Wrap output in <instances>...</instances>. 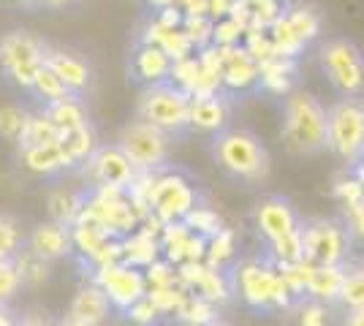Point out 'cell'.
<instances>
[{
	"mask_svg": "<svg viewBox=\"0 0 364 326\" xmlns=\"http://www.w3.org/2000/svg\"><path fill=\"white\" fill-rule=\"evenodd\" d=\"M213 158L218 169L237 183L256 185L269 177L272 158L253 131L245 128H223L213 136Z\"/></svg>",
	"mask_w": 364,
	"mask_h": 326,
	"instance_id": "6da1fadb",
	"label": "cell"
},
{
	"mask_svg": "<svg viewBox=\"0 0 364 326\" xmlns=\"http://www.w3.org/2000/svg\"><path fill=\"white\" fill-rule=\"evenodd\" d=\"M253 223L274 264H294L304 259L302 217L286 196H264L253 207Z\"/></svg>",
	"mask_w": 364,
	"mask_h": 326,
	"instance_id": "7a4b0ae2",
	"label": "cell"
},
{
	"mask_svg": "<svg viewBox=\"0 0 364 326\" xmlns=\"http://www.w3.org/2000/svg\"><path fill=\"white\" fill-rule=\"evenodd\" d=\"M234 294L245 299L258 313L291 310L299 299L291 294L289 283L272 259H247L231 266Z\"/></svg>",
	"mask_w": 364,
	"mask_h": 326,
	"instance_id": "3957f363",
	"label": "cell"
},
{
	"mask_svg": "<svg viewBox=\"0 0 364 326\" xmlns=\"http://www.w3.org/2000/svg\"><path fill=\"white\" fill-rule=\"evenodd\" d=\"M283 141L296 156L326 150V109L310 93H291L283 109Z\"/></svg>",
	"mask_w": 364,
	"mask_h": 326,
	"instance_id": "277c9868",
	"label": "cell"
},
{
	"mask_svg": "<svg viewBox=\"0 0 364 326\" xmlns=\"http://www.w3.org/2000/svg\"><path fill=\"white\" fill-rule=\"evenodd\" d=\"M139 117L166 131L171 139L182 136L191 131V95L174 82L152 85L139 98Z\"/></svg>",
	"mask_w": 364,
	"mask_h": 326,
	"instance_id": "5b68a950",
	"label": "cell"
},
{
	"mask_svg": "<svg viewBox=\"0 0 364 326\" xmlns=\"http://www.w3.org/2000/svg\"><path fill=\"white\" fill-rule=\"evenodd\" d=\"M326 150L348 166L364 158V104L359 98H343L326 112Z\"/></svg>",
	"mask_w": 364,
	"mask_h": 326,
	"instance_id": "8992f818",
	"label": "cell"
},
{
	"mask_svg": "<svg viewBox=\"0 0 364 326\" xmlns=\"http://www.w3.org/2000/svg\"><path fill=\"white\" fill-rule=\"evenodd\" d=\"M350 242H353V234L346 220H337V217L302 220V253L310 264H348Z\"/></svg>",
	"mask_w": 364,
	"mask_h": 326,
	"instance_id": "52a82bcc",
	"label": "cell"
},
{
	"mask_svg": "<svg viewBox=\"0 0 364 326\" xmlns=\"http://www.w3.org/2000/svg\"><path fill=\"white\" fill-rule=\"evenodd\" d=\"M117 147L128 156L136 171H161L171 153V136L147 120L136 117L120 131Z\"/></svg>",
	"mask_w": 364,
	"mask_h": 326,
	"instance_id": "ba28073f",
	"label": "cell"
},
{
	"mask_svg": "<svg viewBox=\"0 0 364 326\" xmlns=\"http://www.w3.org/2000/svg\"><path fill=\"white\" fill-rule=\"evenodd\" d=\"M321 68L340 95L356 98L364 90V58L359 47L346 38H334L321 47Z\"/></svg>",
	"mask_w": 364,
	"mask_h": 326,
	"instance_id": "9c48e42d",
	"label": "cell"
},
{
	"mask_svg": "<svg viewBox=\"0 0 364 326\" xmlns=\"http://www.w3.org/2000/svg\"><path fill=\"white\" fill-rule=\"evenodd\" d=\"M147 202H150V215L155 220L174 223V220H182L198 204V190L177 171H166V174L158 171Z\"/></svg>",
	"mask_w": 364,
	"mask_h": 326,
	"instance_id": "30bf717a",
	"label": "cell"
},
{
	"mask_svg": "<svg viewBox=\"0 0 364 326\" xmlns=\"http://www.w3.org/2000/svg\"><path fill=\"white\" fill-rule=\"evenodd\" d=\"M90 280L95 286H101V291L112 302V308L120 313H125L134 302H139L141 296H147V291H150L144 269L125 264V261H112V264L95 266Z\"/></svg>",
	"mask_w": 364,
	"mask_h": 326,
	"instance_id": "8fae6325",
	"label": "cell"
},
{
	"mask_svg": "<svg viewBox=\"0 0 364 326\" xmlns=\"http://www.w3.org/2000/svg\"><path fill=\"white\" fill-rule=\"evenodd\" d=\"M79 174L85 177V183L90 185V190H98V188H120V190H128L131 183L136 180L139 171L134 169V163L128 161V156L122 153L117 144H98L95 153H92L82 166H79Z\"/></svg>",
	"mask_w": 364,
	"mask_h": 326,
	"instance_id": "7c38bea8",
	"label": "cell"
},
{
	"mask_svg": "<svg viewBox=\"0 0 364 326\" xmlns=\"http://www.w3.org/2000/svg\"><path fill=\"white\" fill-rule=\"evenodd\" d=\"M46 49L28 33H11L0 41V65L22 90H31L36 74L44 65Z\"/></svg>",
	"mask_w": 364,
	"mask_h": 326,
	"instance_id": "4fadbf2b",
	"label": "cell"
},
{
	"mask_svg": "<svg viewBox=\"0 0 364 326\" xmlns=\"http://www.w3.org/2000/svg\"><path fill=\"white\" fill-rule=\"evenodd\" d=\"M71 237H74V253L82 256V266H87L90 272L95 266L120 261V239L107 234L101 226H95L90 220H76L71 226Z\"/></svg>",
	"mask_w": 364,
	"mask_h": 326,
	"instance_id": "5bb4252c",
	"label": "cell"
},
{
	"mask_svg": "<svg viewBox=\"0 0 364 326\" xmlns=\"http://www.w3.org/2000/svg\"><path fill=\"white\" fill-rule=\"evenodd\" d=\"M177 275L188 291L210 299L213 305H223L234 296L231 269H215L207 261H188L177 266Z\"/></svg>",
	"mask_w": 364,
	"mask_h": 326,
	"instance_id": "9a60e30c",
	"label": "cell"
},
{
	"mask_svg": "<svg viewBox=\"0 0 364 326\" xmlns=\"http://www.w3.org/2000/svg\"><path fill=\"white\" fill-rule=\"evenodd\" d=\"M223 55V87L231 93H245L258 85V60L247 52V47H220Z\"/></svg>",
	"mask_w": 364,
	"mask_h": 326,
	"instance_id": "2e32d148",
	"label": "cell"
},
{
	"mask_svg": "<svg viewBox=\"0 0 364 326\" xmlns=\"http://www.w3.org/2000/svg\"><path fill=\"white\" fill-rule=\"evenodd\" d=\"M28 248L38 253L46 261H63L74 253V237H71V226H63L58 220L49 223H38L33 234L28 237Z\"/></svg>",
	"mask_w": 364,
	"mask_h": 326,
	"instance_id": "e0dca14e",
	"label": "cell"
},
{
	"mask_svg": "<svg viewBox=\"0 0 364 326\" xmlns=\"http://www.w3.org/2000/svg\"><path fill=\"white\" fill-rule=\"evenodd\" d=\"M228 117L231 109L223 93L213 95H193L191 98V131H201V134H218L228 128Z\"/></svg>",
	"mask_w": 364,
	"mask_h": 326,
	"instance_id": "ac0fdd59",
	"label": "cell"
},
{
	"mask_svg": "<svg viewBox=\"0 0 364 326\" xmlns=\"http://www.w3.org/2000/svg\"><path fill=\"white\" fill-rule=\"evenodd\" d=\"M44 63L58 74V77L65 82V87L74 95H82L90 90V65L82 60L79 55H71V52H63V49H46L44 52Z\"/></svg>",
	"mask_w": 364,
	"mask_h": 326,
	"instance_id": "d6986e66",
	"label": "cell"
},
{
	"mask_svg": "<svg viewBox=\"0 0 364 326\" xmlns=\"http://www.w3.org/2000/svg\"><path fill=\"white\" fill-rule=\"evenodd\" d=\"M22 163L25 169L41 177H58L63 171L76 169L71 158L65 153L63 141L58 144H33V147H22Z\"/></svg>",
	"mask_w": 364,
	"mask_h": 326,
	"instance_id": "ffe728a7",
	"label": "cell"
},
{
	"mask_svg": "<svg viewBox=\"0 0 364 326\" xmlns=\"http://www.w3.org/2000/svg\"><path fill=\"white\" fill-rule=\"evenodd\" d=\"M68 313L92 326H107L109 321H112V315H114V308H112L109 296L101 291V286H95L90 280V283H85V286L76 291Z\"/></svg>",
	"mask_w": 364,
	"mask_h": 326,
	"instance_id": "44dd1931",
	"label": "cell"
},
{
	"mask_svg": "<svg viewBox=\"0 0 364 326\" xmlns=\"http://www.w3.org/2000/svg\"><path fill=\"white\" fill-rule=\"evenodd\" d=\"M161 229H155V232L152 229H136V232H131L128 237H122L120 261L139 266V269H147L152 261H158L161 259Z\"/></svg>",
	"mask_w": 364,
	"mask_h": 326,
	"instance_id": "7402d4cb",
	"label": "cell"
},
{
	"mask_svg": "<svg viewBox=\"0 0 364 326\" xmlns=\"http://www.w3.org/2000/svg\"><path fill=\"white\" fill-rule=\"evenodd\" d=\"M171 68H174V60L158 44H141L139 52L134 55V74L147 87L168 82L171 79Z\"/></svg>",
	"mask_w": 364,
	"mask_h": 326,
	"instance_id": "603a6c76",
	"label": "cell"
},
{
	"mask_svg": "<svg viewBox=\"0 0 364 326\" xmlns=\"http://www.w3.org/2000/svg\"><path fill=\"white\" fill-rule=\"evenodd\" d=\"M346 269L348 264H332V266H313V275L307 283V291L304 296L310 299H318L323 305H337L340 302V288H343V280H346Z\"/></svg>",
	"mask_w": 364,
	"mask_h": 326,
	"instance_id": "cb8c5ba5",
	"label": "cell"
},
{
	"mask_svg": "<svg viewBox=\"0 0 364 326\" xmlns=\"http://www.w3.org/2000/svg\"><path fill=\"white\" fill-rule=\"evenodd\" d=\"M44 112H46V117L58 125L63 134L76 131V128H82V125L90 123V120H87V109H85V104H82L79 95L63 98V101H58V104H49Z\"/></svg>",
	"mask_w": 364,
	"mask_h": 326,
	"instance_id": "d4e9b609",
	"label": "cell"
},
{
	"mask_svg": "<svg viewBox=\"0 0 364 326\" xmlns=\"http://www.w3.org/2000/svg\"><path fill=\"white\" fill-rule=\"evenodd\" d=\"M85 202H87V193L60 188L49 199V215H52V220L63 223V226H74L79 215H82V210H85Z\"/></svg>",
	"mask_w": 364,
	"mask_h": 326,
	"instance_id": "484cf974",
	"label": "cell"
},
{
	"mask_svg": "<svg viewBox=\"0 0 364 326\" xmlns=\"http://www.w3.org/2000/svg\"><path fill=\"white\" fill-rule=\"evenodd\" d=\"M258 85L267 87L269 93H289L291 77H294V63L291 58H269V60L258 63Z\"/></svg>",
	"mask_w": 364,
	"mask_h": 326,
	"instance_id": "4316f807",
	"label": "cell"
},
{
	"mask_svg": "<svg viewBox=\"0 0 364 326\" xmlns=\"http://www.w3.org/2000/svg\"><path fill=\"white\" fill-rule=\"evenodd\" d=\"M63 136H65V134L46 117V112H41V114H28L25 128H22V136H19V144H22V147H33V144H58V141H63Z\"/></svg>",
	"mask_w": 364,
	"mask_h": 326,
	"instance_id": "83f0119b",
	"label": "cell"
},
{
	"mask_svg": "<svg viewBox=\"0 0 364 326\" xmlns=\"http://www.w3.org/2000/svg\"><path fill=\"white\" fill-rule=\"evenodd\" d=\"M234 259H237V234L223 226L215 237L207 239V256H204V261L210 266H215V269H231V266L237 264Z\"/></svg>",
	"mask_w": 364,
	"mask_h": 326,
	"instance_id": "f1b7e54d",
	"label": "cell"
},
{
	"mask_svg": "<svg viewBox=\"0 0 364 326\" xmlns=\"http://www.w3.org/2000/svg\"><path fill=\"white\" fill-rule=\"evenodd\" d=\"M63 147H65V153H68V158H71V163L79 169V166L95 153L98 136H95L92 125L87 123V125H82V128H76V131H68V134L63 136Z\"/></svg>",
	"mask_w": 364,
	"mask_h": 326,
	"instance_id": "f546056e",
	"label": "cell"
},
{
	"mask_svg": "<svg viewBox=\"0 0 364 326\" xmlns=\"http://www.w3.org/2000/svg\"><path fill=\"white\" fill-rule=\"evenodd\" d=\"M174 318H180L182 324L188 326H207L210 321L218 318V305H213L210 299L188 291L185 302L180 305V310L174 313Z\"/></svg>",
	"mask_w": 364,
	"mask_h": 326,
	"instance_id": "4dcf8cb0",
	"label": "cell"
},
{
	"mask_svg": "<svg viewBox=\"0 0 364 326\" xmlns=\"http://www.w3.org/2000/svg\"><path fill=\"white\" fill-rule=\"evenodd\" d=\"M31 90L44 101V107L58 104V101H63V98H71V95H74L68 87H65V82H63V79L58 77L46 63L41 65V71L36 74V82H33Z\"/></svg>",
	"mask_w": 364,
	"mask_h": 326,
	"instance_id": "1f68e13d",
	"label": "cell"
},
{
	"mask_svg": "<svg viewBox=\"0 0 364 326\" xmlns=\"http://www.w3.org/2000/svg\"><path fill=\"white\" fill-rule=\"evenodd\" d=\"M16 266H19V275H22V283L28 286H41L49 280V269H52V261L41 259L38 253H33L31 248H22L14 256Z\"/></svg>",
	"mask_w": 364,
	"mask_h": 326,
	"instance_id": "d6a6232c",
	"label": "cell"
},
{
	"mask_svg": "<svg viewBox=\"0 0 364 326\" xmlns=\"http://www.w3.org/2000/svg\"><path fill=\"white\" fill-rule=\"evenodd\" d=\"M182 223L191 229V232L201 234V237H215V234L223 229V220H220V215L215 212L213 207H204V204H196L188 215L182 217Z\"/></svg>",
	"mask_w": 364,
	"mask_h": 326,
	"instance_id": "836d02e7",
	"label": "cell"
},
{
	"mask_svg": "<svg viewBox=\"0 0 364 326\" xmlns=\"http://www.w3.org/2000/svg\"><path fill=\"white\" fill-rule=\"evenodd\" d=\"M182 31L188 33V38L193 41L196 49L213 47V36H215V19L207 14H188L182 19Z\"/></svg>",
	"mask_w": 364,
	"mask_h": 326,
	"instance_id": "e575fe53",
	"label": "cell"
},
{
	"mask_svg": "<svg viewBox=\"0 0 364 326\" xmlns=\"http://www.w3.org/2000/svg\"><path fill=\"white\" fill-rule=\"evenodd\" d=\"M346 310L353 308H364V266H353L346 269V280H343V288H340V302Z\"/></svg>",
	"mask_w": 364,
	"mask_h": 326,
	"instance_id": "d590c367",
	"label": "cell"
},
{
	"mask_svg": "<svg viewBox=\"0 0 364 326\" xmlns=\"http://www.w3.org/2000/svg\"><path fill=\"white\" fill-rule=\"evenodd\" d=\"M283 16H286V22L291 25V31L296 33L304 44H310L318 36L321 22L310 9H291V11H283Z\"/></svg>",
	"mask_w": 364,
	"mask_h": 326,
	"instance_id": "8d00e7d4",
	"label": "cell"
},
{
	"mask_svg": "<svg viewBox=\"0 0 364 326\" xmlns=\"http://www.w3.org/2000/svg\"><path fill=\"white\" fill-rule=\"evenodd\" d=\"M296 324L299 326H329V305H323L318 299L302 296L296 305Z\"/></svg>",
	"mask_w": 364,
	"mask_h": 326,
	"instance_id": "74e56055",
	"label": "cell"
},
{
	"mask_svg": "<svg viewBox=\"0 0 364 326\" xmlns=\"http://www.w3.org/2000/svg\"><path fill=\"white\" fill-rule=\"evenodd\" d=\"M22 275H19V266L14 259H6L0 261V308H6L22 288Z\"/></svg>",
	"mask_w": 364,
	"mask_h": 326,
	"instance_id": "f35d334b",
	"label": "cell"
},
{
	"mask_svg": "<svg viewBox=\"0 0 364 326\" xmlns=\"http://www.w3.org/2000/svg\"><path fill=\"white\" fill-rule=\"evenodd\" d=\"M19 250H22V232H19L16 220L0 215V261L14 259Z\"/></svg>",
	"mask_w": 364,
	"mask_h": 326,
	"instance_id": "ab89813d",
	"label": "cell"
},
{
	"mask_svg": "<svg viewBox=\"0 0 364 326\" xmlns=\"http://www.w3.org/2000/svg\"><path fill=\"white\" fill-rule=\"evenodd\" d=\"M28 120V112L19 107H3L0 109V136L11 141H19L22 136V128Z\"/></svg>",
	"mask_w": 364,
	"mask_h": 326,
	"instance_id": "60d3db41",
	"label": "cell"
},
{
	"mask_svg": "<svg viewBox=\"0 0 364 326\" xmlns=\"http://www.w3.org/2000/svg\"><path fill=\"white\" fill-rule=\"evenodd\" d=\"M242 36H245V28L240 22H234L231 16L215 19V36H213L215 47H234V44L242 41Z\"/></svg>",
	"mask_w": 364,
	"mask_h": 326,
	"instance_id": "b9f144b4",
	"label": "cell"
},
{
	"mask_svg": "<svg viewBox=\"0 0 364 326\" xmlns=\"http://www.w3.org/2000/svg\"><path fill=\"white\" fill-rule=\"evenodd\" d=\"M125 315L131 318V321H136V324L141 326H155L161 318H164V313L158 310V305L150 299V294L147 296H141L139 302H134L128 310H125Z\"/></svg>",
	"mask_w": 364,
	"mask_h": 326,
	"instance_id": "7bdbcfd3",
	"label": "cell"
},
{
	"mask_svg": "<svg viewBox=\"0 0 364 326\" xmlns=\"http://www.w3.org/2000/svg\"><path fill=\"white\" fill-rule=\"evenodd\" d=\"M334 196L346 204H353V202H362L364 199V185L356 180V177H348V180H340L337 185H334Z\"/></svg>",
	"mask_w": 364,
	"mask_h": 326,
	"instance_id": "ee69618b",
	"label": "cell"
},
{
	"mask_svg": "<svg viewBox=\"0 0 364 326\" xmlns=\"http://www.w3.org/2000/svg\"><path fill=\"white\" fill-rule=\"evenodd\" d=\"M346 223L353 237H359L364 242V199L362 202L346 204Z\"/></svg>",
	"mask_w": 364,
	"mask_h": 326,
	"instance_id": "f6af8a7d",
	"label": "cell"
},
{
	"mask_svg": "<svg viewBox=\"0 0 364 326\" xmlns=\"http://www.w3.org/2000/svg\"><path fill=\"white\" fill-rule=\"evenodd\" d=\"M343 326H364V308H353V310H346Z\"/></svg>",
	"mask_w": 364,
	"mask_h": 326,
	"instance_id": "bcb514c9",
	"label": "cell"
},
{
	"mask_svg": "<svg viewBox=\"0 0 364 326\" xmlns=\"http://www.w3.org/2000/svg\"><path fill=\"white\" fill-rule=\"evenodd\" d=\"M58 326H92V324H87V321H82V318H76V315H71V313H68V315H65Z\"/></svg>",
	"mask_w": 364,
	"mask_h": 326,
	"instance_id": "7dc6e473",
	"label": "cell"
},
{
	"mask_svg": "<svg viewBox=\"0 0 364 326\" xmlns=\"http://www.w3.org/2000/svg\"><path fill=\"white\" fill-rule=\"evenodd\" d=\"M16 326H52L46 318H38V315H31V318H25L22 324H16Z\"/></svg>",
	"mask_w": 364,
	"mask_h": 326,
	"instance_id": "c3c4849f",
	"label": "cell"
},
{
	"mask_svg": "<svg viewBox=\"0 0 364 326\" xmlns=\"http://www.w3.org/2000/svg\"><path fill=\"white\" fill-rule=\"evenodd\" d=\"M0 326H16L14 321H11V315L6 313V308H0Z\"/></svg>",
	"mask_w": 364,
	"mask_h": 326,
	"instance_id": "681fc988",
	"label": "cell"
},
{
	"mask_svg": "<svg viewBox=\"0 0 364 326\" xmlns=\"http://www.w3.org/2000/svg\"><path fill=\"white\" fill-rule=\"evenodd\" d=\"M150 6H155V9H168V6H177V0H150Z\"/></svg>",
	"mask_w": 364,
	"mask_h": 326,
	"instance_id": "f907efd6",
	"label": "cell"
},
{
	"mask_svg": "<svg viewBox=\"0 0 364 326\" xmlns=\"http://www.w3.org/2000/svg\"><path fill=\"white\" fill-rule=\"evenodd\" d=\"M207 326H231V324H228V321H223V318L218 315V318H215V321H210V324H207Z\"/></svg>",
	"mask_w": 364,
	"mask_h": 326,
	"instance_id": "816d5d0a",
	"label": "cell"
},
{
	"mask_svg": "<svg viewBox=\"0 0 364 326\" xmlns=\"http://www.w3.org/2000/svg\"><path fill=\"white\" fill-rule=\"evenodd\" d=\"M49 6H65V3H71V0H46Z\"/></svg>",
	"mask_w": 364,
	"mask_h": 326,
	"instance_id": "f5cc1de1",
	"label": "cell"
}]
</instances>
